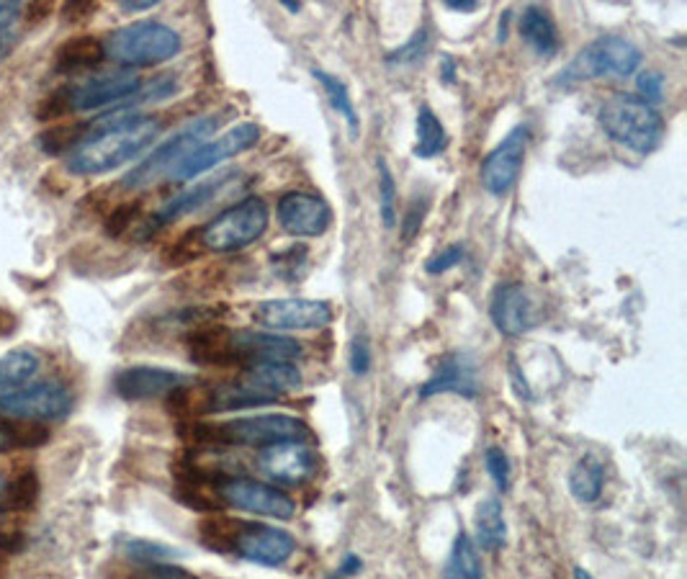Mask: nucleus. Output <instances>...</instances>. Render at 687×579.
<instances>
[{
  "mask_svg": "<svg viewBox=\"0 0 687 579\" xmlns=\"http://www.w3.org/2000/svg\"><path fill=\"white\" fill-rule=\"evenodd\" d=\"M216 116H201L196 121H189L183 129H178L173 137H168L165 142L154 147L142 162H137L129 173H124L121 185L127 191H139L160 181L162 175H170L178 162L196 150L198 144H204V139L212 135L216 127Z\"/></svg>",
  "mask_w": 687,
  "mask_h": 579,
  "instance_id": "obj_7",
  "label": "nucleus"
},
{
  "mask_svg": "<svg viewBox=\"0 0 687 579\" xmlns=\"http://www.w3.org/2000/svg\"><path fill=\"white\" fill-rule=\"evenodd\" d=\"M428 206H430L428 196H412V201H409L405 219H401V239H405V243L415 239L417 232H420L425 214H428Z\"/></svg>",
  "mask_w": 687,
  "mask_h": 579,
  "instance_id": "obj_42",
  "label": "nucleus"
},
{
  "mask_svg": "<svg viewBox=\"0 0 687 579\" xmlns=\"http://www.w3.org/2000/svg\"><path fill=\"white\" fill-rule=\"evenodd\" d=\"M448 11H459V13H474L479 11L476 0H446Z\"/></svg>",
  "mask_w": 687,
  "mask_h": 579,
  "instance_id": "obj_50",
  "label": "nucleus"
},
{
  "mask_svg": "<svg viewBox=\"0 0 687 579\" xmlns=\"http://www.w3.org/2000/svg\"><path fill=\"white\" fill-rule=\"evenodd\" d=\"M260 469L283 486H301L314 476L316 453L307 443L291 440V443H276L260 448Z\"/></svg>",
  "mask_w": 687,
  "mask_h": 579,
  "instance_id": "obj_17",
  "label": "nucleus"
},
{
  "mask_svg": "<svg viewBox=\"0 0 687 579\" xmlns=\"http://www.w3.org/2000/svg\"><path fill=\"white\" fill-rule=\"evenodd\" d=\"M530 142V127L528 124H517L507 131V137L494 147V150L482 160L479 168V178H482V189L492 196H502L517 183V175L523 170L525 150Z\"/></svg>",
  "mask_w": 687,
  "mask_h": 579,
  "instance_id": "obj_13",
  "label": "nucleus"
},
{
  "mask_svg": "<svg viewBox=\"0 0 687 579\" xmlns=\"http://www.w3.org/2000/svg\"><path fill=\"white\" fill-rule=\"evenodd\" d=\"M307 247L304 245H293V247H286V250L276 253L273 258V274L286 278V281H293V278L299 276V270L307 266Z\"/></svg>",
  "mask_w": 687,
  "mask_h": 579,
  "instance_id": "obj_37",
  "label": "nucleus"
},
{
  "mask_svg": "<svg viewBox=\"0 0 687 579\" xmlns=\"http://www.w3.org/2000/svg\"><path fill=\"white\" fill-rule=\"evenodd\" d=\"M436 394H459V397L474 399L479 394V368L469 353H448L428 382L420 386V399H430Z\"/></svg>",
  "mask_w": 687,
  "mask_h": 579,
  "instance_id": "obj_19",
  "label": "nucleus"
},
{
  "mask_svg": "<svg viewBox=\"0 0 687 579\" xmlns=\"http://www.w3.org/2000/svg\"><path fill=\"white\" fill-rule=\"evenodd\" d=\"M106 60V46L98 36L77 34L65 39L54 52V65L57 69H88Z\"/></svg>",
  "mask_w": 687,
  "mask_h": 579,
  "instance_id": "obj_25",
  "label": "nucleus"
},
{
  "mask_svg": "<svg viewBox=\"0 0 687 579\" xmlns=\"http://www.w3.org/2000/svg\"><path fill=\"white\" fill-rule=\"evenodd\" d=\"M453 69H455L453 60H451V57H446V65H443V73H440V77H443L446 83H453Z\"/></svg>",
  "mask_w": 687,
  "mask_h": 579,
  "instance_id": "obj_53",
  "label": "nucleus"
},
{
  "mask_svg": "<svg viewBox=\"0 0 687 579\" xmlns=\"http://www.w3.org/2000/svg\"><path fill=\"white\" fill-rule=\"evenodd\" d=\"M371 363H374V355H371L368 337L358 335L351 345V371L355 376H366L371 371Z\"/></svg>",
  "mask_w": 687,
  "mask_h": 579,
  "instance_id": "obj_45",
  "label": "nucleus"
},
{
  "mask_svg": "<svg viewBox=\"0 0 687 579\" xmlns=\"http://www.w3.org/2000/svg\"><path fill=\"white\" fill-rule=\"evenodd\" d=\"M69 111H73V108H69L67 88L52 90L50 96H44L36 104V119L39 121H60V119H65Z\"/></svg>",
  "mask_w": 687,
  "mask_h": 579,
  "instance_id": "obj_40",
  "label": "nucleus"
},
{
  "mask_svg": "<svg viewBox=\"0 0 687 579\" xmlns=\"http://www.w3.org/2000/svg\"><path fill=\"white\" fill-rule=\"evenodd\" d=\"M152 579H181V575H178V571H170V569H162V571H158V575H154Z\"/></svg>",
  "mask_w": 687,
  "mask_h": 579,
  "instance_id": "obj_54",
  "label": "nucleus"
},
{
  "mask_svg": "<svg viewBox=\"0 0 687 579\" xmlns=\"http://www.w3.org/2000/svg\"><path fill=\"white\" fill-rule=\"evenodd\" d=\"M463 258H466V247H463L461 243H453V245L443 247V250H438L436 255H430V258L425 260V270H428L430 276H440V274H446V270L459 266Z\"/></svg>",
  "mask_w": 687,
  "mask_h": 579,
  "instance_id": "obj_41",
  "label": "nucleus"
},
{
  "mask_svg": "<svg viewBox=\"0 0 687 579\" xmlns=\"http://www.w3.org/2000/svg\"><path fill=\"white\" fill-rule=\"evenodd\" d=\"M602 486H605V467L594 455H582L569 469V492L582 505H594L602 497Z\"/></svg>",
  "mask_w": 687,
  "mask_h": 579,
  "instance_id": "obj_26",
  "label": "nucleus"
},
{
  "mask_svg": "<svg viewBox=\"0 0 687 579\" xmlns=\"http://www.w3.org/2000/svg\"><path fill=\"white\" fill-rule=\"evenodd\" d=\"M193 443H216V446H247V448H268L276 443H307L312 438L309 425L297 415L276 412V415H250L235 417V420L216 425H189L181 428Z\"/></svg>",
  "mask_w": 687,
  "mask_h": 579,
  "instance_id": "obj_2",
  "label": "nucleus"
},
{
  "mask_svg": "<svg viewBox=\"0 0 687 579\" xmlns=\"http://www.w3.org/2000/svg\"><path fill=\"white\" fill-rule=\"evenodd\" d=\"M278 224L293 237H316L330 227L332 212L322 196L309 191H286L276 204Z\"/></svg>",
  "mask_w": 687,
  "mask_h": 579,
  "instance_id": "obj_16",
  "label": "nucleus"
},
{
  "mask_svg": "<svg viewBox=\"0 0 687 579\" xmlns=\"http://www.w3.org/2000/svg\"><path fill=\"white\" fill-rule=\"evenodd\" d=\"M106 57L127 67H152L178 57L183 50V39L173 26L162 21H137L116 29L108 36Z\"/></svg>",
  "mask_w": 687,
  "mask_h": 579,
  "instance_id": "obj_4",
  "label": "nucleus"
},
{
  "mask_svg": "<svg viewBox=\"0 0 687 579\" xmlns=\"http://www.w3.org/2000/svg\"><path fill=\"white\" fill-rule=\"evenodd\" d=\"M73 409V394L60 382H29L19 389L0 394V412L13 420L52 422Z\"/></svg>",
  "mask_w": 687,
  "mask_h": 579,
  "instance_id": "obj_8",
  "label": "nucleus"
},
{
  "mask_svg": "<svg viewBox=\"0 0 687 579\" xmlns=\"http://www.w3.org/2000/svg\"><path fill=\"white\" fill-rule=\"evenodd\" d=\"M474 530H476V544L484 551H494L505 544L507 538V523H505V510H502L500 500H482L476 505L474 513Z\"/></svg>",
  "mask_w": 687,
  "mask_h": 579,
  "instance_id": "obj_28",
  "label": "nucleus"
},
{
  "mask_svg": "<svg viewBox=\"0 0 687 579\" xmlns=\"http://www.w3.org/2000/svg\"><path fill=\"white\" fill-rule=\"evenodd\" d=\"M21 21V6L19 3H0V36L11 39L13 23Z\"/></svg>",
  "mask_w": 687,
  "mask_h": 579,
  "instance_id": "obj_47",
  "label": "nucleus"
},
{
  "mask_svg": "<svg viewBox=\"0 0 687 579\" xmlns=\"http://www.w3.org/2000/svg\"><path fill=\"white\" fill-rule=\"evenodd\" d=\"M243 384L255 392L270 394L281 399L286 392H293L301 384V371L289 361H258L243 374Z\"/></svg>",
  "mask_w": 687,
  "mask_h": 579,
  "instance_id": "obj_22",
  "label": "nucleus"
},
{
  "mask_svg": "<svg viewBox=\"0 0 687 579\" xmlns=\"http://www.w3.org/2000/svg\"><path fill=\"white\" fill-rule=\"evenodd\" d=\"M641 60L644 54L631 39L598 36L569 60V65L556 75V85H577L594 77H629L641 67Z\"/></svg>",
  "mask_w": 687,
  "mask_h": 579,
  "instance_id": "obj_6",
  "label": "nucleus"
},
{
  "mask_svg": "<svg viewBox=\"0 0 687 579\" xmlns=\"http://www.w3.org/2000/svg\"><path fill=\"white\" fill-rule=\"evenodd\" d=\"M232 178L235 175H222V178H214V181L196 183V185H191V189L178 193V196L165 201V204L152 214L150 232H158L160 227H168V224H173L178 219H183V216L198 212V208L208 204V201H212L216 193H219V189H224V185L232 181Z\"/></svg>",
  "mask_w": 687,
  "mask_h": 579,
  "instance_id": "obj_21",
  "label": "nucleus"
},
{
  "mask_svg": "<svg viewBox=\"0 0 687 579\" xmlns=\"http://www.w3.org/2000/svg\"><path fill=\"white\" fill-rule=\"evenodd\" d=\"M490 317L497 332L507 337H520L544 320V309L536 293L523 283H502L494 289L490 301Z\"/></svg>",
  "mask_w": 687,
  "mask_h": 579,
  "instance_id": "obj_12",
  "label": "nucleus"
},
{
  "mask_svg": "<svg viewBox=\"0 0 687 579\" xmlns=\"http://www.w3.org/2000/svg\"><path fill=\"white\" fill-rule=\"evenodd\" d=\"M52 13V3H26L21 6V19L26 23H42Z\"/></svg>",
  "mask_w": 687,
  "mask_h": 579,
  "instance_id": "obj_48",
  "label": "nucleus"
},
{
  "mask_svg": "<svg viewBox=\"0 0 687 579\" xmlns=\"http://www.w3.org/2000/svg\"><path fill=\"white\" fill-rule=\"evenodd\" d=\"M443 579H484L482 556H479V548L466 530L455 533L443 567Z\"/></svg>",
  "mask_w": 687,
  "mask_h": 579,
  "instance_id": "obj_27",
  "label": "nucleus"
},
{
  "mask_svg": "<svg viewBox=\"0 0 687 579\" xmlns=\"http://www.w3.org/2000/svg\"><path fill=\"white\" fill-rule=\"evenodd\" d=\"M575 579H594L590 571L582 569V567H575Z\"/></svg>",
  "mask_w": 687,
  "mask_h": 579,
  "instance_id": "obj_55",
  "label": "nucleus"
},
{
  "mask_svg": "<svg viewBox=\"0 0 687 579\" xmlns=\"http://www.w3.org/2000/svg\"><path fill=\"white\" fill-rule=\"evenodd\" d=\"M229 540L232 551L239 559L260 564V567H281L297 551V540L291 533L268 523H237V530Z\"/></svg>",
  "mask_w": 687,
  "mask_h": 579,
  "instance_id": "obj_11",
  "label": "nucleus"
},
{
  "mask_svg": "<svg viewBox=\"0 0 687 579\" xmlns=\"http://www.w3.org/2000/svg\"><path fill=\"white\" fill-rule=\"evenodd\" d=\"M124 551H127L131 561H144V564H154V561H162V559H170V556H175L173 548L152 544V540H142V538L124 540Z\"/></svg>",
  "mask_w": 687,
  "mask_h": 579,
  "instance_id": "obj_39",
  "label": "nucleus"
},
{
  "mask_svg": "<svg viewBox=\"0 0 687 579\" xmlns=\"http://www.w3.org/2000/svg\"><path fill=\"white\" fill-rule=\"evenodd\" d=\"M312 75H314V81L322 85V90H324V96H328V100H330L332 111H337L340 116H343L345 124H347V129H351L353 137L358 135L361 119H358V111H355V106H353V100H351V93H347V85L340 81L337 75L324 73V69H316V67L312 69Z\"/></svg>",
  "mask_w": 687,
  "mask_h": 579,
  "instance_id": "obj_32",
  "label": "nucleus"
},
{
  "mask_svg": "<svg viewBox=\"0 0 687 579\" xmlns=\"http://www.w3.org/2000/svg\"><path fill=\"white\" fill-rule=\"evenodd\" d=\"M88 131H90L88 124L80 121L52 124V127H46L42 135H39V147H42L46 154H62V152L69 154L85 137H88Z\"/></svg>",
  "mask_w": 687,
  "mask_h": 579,
  "instance_id": "obj_33",
  "label": "nucleus"
},
{
  "mask_svg": "<svg viewBox=\"0 0 687 579\" xmlns=\"http://www.w3.org/2000/svg\"><path fill=\"white\" fill-rule=\"evenodd\" d=\"M137 216H139V204H137V201H135V204L116 206L114 212L108 214V219H106V232L111 237H121L124 232L131 229V224L137 222Z\"/></svg>",
  "mask_w": 687,
  "mask_h": 579,
  "instance_id": "obj_44",
  "label": "nucleus"
},
{
  "mask_svg": "<svg viewBox=\"0 0 687 579\" xmlns=\"http://www.w3.org/2000/svg\"><path fill=\"white\" fill-rule=\"evenodd\" d=\"M378 212L386 229H394L397 224V181H394L391 168L386 160H378Z\"/></svg>",
  "mask_w": 687,
  "mask_h": 579,
  "instance_id": "obj_36",
  "label": "nucleus"
},
{
  "mask_svg": "<svg viewBox=\"0 0 687 579\" xmlns=\"http://www.w3.org/2000/svg\"><path fill=\"white\" fill-rule=\"evenodd\" d=\"M36 368V353L26 351V347H13V351L0 353V394L29 384L34 378Z\"/></svg>",
  "mask_w": 687,
  "mask_h": 579,
  "instance_id": "obj_31",
  "label": "nucleus"
},
{
  "mask_svg": "<svg viewBox=\"0 0 687 579\" xmlns=\"http://www.w3.org/2000/svg\"><path fill=\"white\" fill-rule=\"evenodd\" d=\"M361 569H363V561L358 554H345L343 561H340V577H353V575H358Z\"/></svg>",
  "mask_w": 687,
  "mask_h": 579,
  "instance_id": "obj_49",
  "label": "nucleus"
},
{
  "mask_svg": "<svg viewBox=\"0 0 687 579\" xmlns=\"http://www.w3.org/2000/svg\"><path fill=\"white\" fill-rule=\"evenodd\" d=\"M0 490H3V482H0Z\"/></svg>",
  "mask_w": 687,
  "mask_h": 579,
  "instance_id": "obj_57",
  "label": "nucleus"
},
{
  "mask_svg": "<svg viewBox=\"0 0 687 579\" xmlns=\"http://www.w3.org/2000/svg\"><path fill=\"white\" fill-rule=\"evenodd\" d=\"M142 88L137 73L131 69H111V73L93 75L88 81L67 85V98L73 111H96L114 104H124Z\"/></svg>",
  "mask_w": 687,
  "mask_h": 579,
  "instance_id": "obj_14",
  "label": "nucleus"
},
{
  "mask_svg": "<svg viewBox=\"0 0 687 579\" xmlns=\"http://www.w3.org/2000/svg\"><path fill=\"white\" fill-rule=\"evenodd\" d=\"M189 382H191L189 374H181V371H173V368L129 366V368H121L119 374L114 376V389L121 399L142 401V399L162 397V394L181 389V386H185Z\"/></svg>",
  "mask_w": 687,
  "mask_h": 579,
  "instance_id": "obj_18",
  "label": "nucleus"
},
{
  "mask_svg": "<svg viewBox=\"0 0 687 579\" xmlns=\"http://www.w3.org/2000/svg\"><path fill=\"white\" fill-rule=\"evenodd\" d=\"M255 322L268 330H322L332 322V307L320 299H270L255 309Z\"/></svg>",
  "mask_w": 687,
  "mask_h": 579,
  "instance_id": "obj_15",
  "label": "nucleus"
},
{
  "mask_svg": "<svg viewBox=\"0 0 687 579\" xmlns=\"http://www.w3.org/2000/svg\"><path fill=\"white\" fill-rule=\"evenodd\" d=\"M154 6H158V0H129V3H121L124 11H150Z\"/></svg>",
  "mask_w": 687,
  "mask_h": 579,
  "instance_id": "obj_52",
  "label": "nucleus"
},
{
  "mask_svg": "<svg viewBox=\"0 0 687 579\" xmlns=\"http://www.w3.org/2000/svg\"><path fill=\"white\" fill-rule=\"evenodd\" d=\"M664 75L659 73V69H644V73H638V77H636V88H638V93L636 96L641 98V100H646V104H652V106H656L659 104V100L664 98Z\"/></svg>",
  "mask_w": 687,
  "mask_h": 579,
  "instance_id": "obj_43",
  "label": "nucleus"
},
{
  "mask_svg": "<svg viewBox=\"0 0 687 579\" xmlns=\"http://www.w3.org/2000/svg\"><path fill=\"white\" fill-rule=\"evenodd\" d=\"M484 467H486V474L492 476L494 486H497V490H502V492H507L509 490V476H513V467H509L507 453L497 446L486 448Z\"/></svg>",
  "mask_w": 687,
  "mask_h": 579,
  "instance_id": "obj_38",
  "label": "nucleus"
},
{
  "mask_svg": "<svg viewBox=\"0 0 687 579\" xmlns=\"http://www.w3.org/2000/svg\"><path fill=\"white\" fill-rule=\"evenodd\" d=\"M430 50V31L420 26L405 44L386 54V65L389 67H417L425 54Z\"/></svg>",
  "mask_w": 687,
  "mask_h": 579,
  "instance_id": "obj_35",
  "label": "nucleus"
},
{
  "mask_svg": "<svg viewBox=\"0 0 687 579\" xmlns=\"http://www.w3.org/2000/svg\"><path fill=\"white\" fill-rule=\"evenodd\" d=\"M283 6L289 8V11H299V8H301L299 3H291V0H283Z\"/></svg>",
  "mask_w": 687,
  "mask_h": 579,
  "instance_id": "obj_56",
  "label": "nucleus"
},
{
  "mask_svg": "<svg viewBox=\"0 0 687 579\" xmlns=\"http://www.w3.org/2000/svg\"><path fill=\"white\" fill-rule=\"evenodd\" d=\"M160 135V119L114 108L100 116L96 129L67 154L65 165L73 175H104L142 154Z\"/></svg>",
  "mask_w": 687,
  "mask_h": 579,
  "instance_id": "obj_1",
  "label": "nucleus"
},
{
  "mask_svg": "<svg viewBox=\"0 0 687 579\" xmlns=\"http://www.w3.org/2000/svg\"><path fill=\"white\" fill-rule=\"evenodd\" d=\"M232 353L237 358H247L250 363L258 361H289L301 358L299 340L278 335V332H253V330H232L229 335Z\"/></svg>",
  "mask_w": 687,
  "mask_h": 579,
  "instance_id": "obj_20",
  "label": "nucleus"
},
{
  "mask_svg": "<svg viewBox=\"0 0 687 579\" xmlns=\"http://www.w3.org/2000/svg\"><path fill=\"white\" fill-rule=\"evenodd\" d=\"M517 29H520L523 42L528 44L538 57L551 60L554 54L559 52V29H556L551 13H548L544 6H525Z\"/></svg>",
  "mask_w": 687,
  "mask_h": 579,
  "instance_id": "obj_23",
  "label": "nucleus"
},
{
  "mask_svg": "<svg viewBox=\"0 0 687 579\" xmlns=\"http://www.w3.org/2000/svg\"><path fill=\"white\" fill-rule=\"evenodd\" d=\"M62 19L69 23H80L88 21L93 13H96V3H65L62 6Z\"/></svg>",
  "mask_w": 687,
  "mask_h": 579,
  "instance_id": "obj_46",
  "label": "nucleus"
},
{
  "mask_svg": "<svg viewBox=\"0 0 687 579\" xmlns=\"http://www.w3.org/2000/svg\"><path fill=\"white\" fill-rule=\"evenodd\" d=\"M214 490L219 502L235 510H243V513L276 517V521H291L293 510H297L289 494L273 484L255 482V479L222 476Z\"/></svg>",
  "mask_w": 687,
  "mask_h": 579,
  "instance_id": "obj_9",
  "label": "nucleus"
},
{
  "mask_svg": "<svg viewBox=\"0 0 687 579\" xmlns=\"http://www.w3.org/2000/svg\"><path fill=\"white\" fill-rule=\"evenodd\" d=\"M415 131H417L415 158L432 160V158H438V154L446 150V144H448L446 127H443V121L438 119L436 111H432L428 104H420V108H417Z\"/></svg>",
  "mask_w": 687,
  "mask_h": 579,
  "instance_id": "obj_29",
  "label": "nucleus"
},
{
  "mask_svg": "<svg viewBox=\"0 0 687 579\" xmlns=\"http://www.w3.org/2000/svg\"><path fill=\"white\" fill-rule=\"evenodd\" d=\"M258 139H260L258 124H253V121L237 124V127L224 131L222 137L212 139V142L198 144L189 158H183L173 170H170L168 178H173V181H193V178L216 168L219 162L253 150V147L258 144Z\"/></svg>",
  "mask_w": 687,
  "mask_h": 579,
  "instance_id": "obj_10",
  "label": "nucleus"
},
{
  "mask_svg": "<svg viewBox=\"0 0 687 579\" xmlns=\"http://www.w3.org/2000/svg\"><path fill=\"white\" fill-rule=\"evenodd\" d=\"M598 121L613 142L638 154H652L664 139L662 114L636 93H615L602 100Z\"/></svg>",
  "mask_w": 687,
  "mask_h": 579,
  "instance_id": "obj_3",
  "label": "nucleus"
},
{
  "mask_svg": "<svg viewBox=\"0 0 687 579\" xmlns=\"http://www.w3.org/2000/svg\"><path fill=\"white\" fill-rule=\"evenodd\" d=\"M270 208L260 196H245L198 229V243L212 253H237L266 235Z\"/></svg>",
  "mask_w": 687,
  "mask_h": 579,
  "instance_id": "obj_5",
  "label": "nucleus"
},
{
  "mask_svg": "<svg viewBox=\"0 0 687 579\" xmlns=\"http://www.w3.org/2000/svg\"><path fill=\"white\" fill-rule=\"evenodd\" d=\"M276 397L270 394L255 392L250 386L239 384H222L204 397V412H243V409L273 405Z\"/></svg>",
  "mask_w": 687,
  "mask_h": 579,
  "instance_id": "obj_24",
  "label": "nucleus"
},
{
  "mask_svg": "<svg viewBox=\"0 0 687 579\" xmlns=\"http://www.w3.org/2000/svg\"><path fill=\"white\" fill-rule=\"evenodd\" d=\"M39 492H42V482H39L36 471L34 469L19 471V474L0 490V510H3V513H26V510L36 505Z\"/></svg>",
  "mask_w": 687,
  "mask_h": 579,
  "instance_id": "obj_30",
  "label": "nucleus"
},
{
  "mask_svg": "<svg viewBox=\"0 0 687 579\" xmlns=\"http://www.w3.org/2000/svg\"><path fill=\"white\" fill-rule=\"evenodd\" d=\"M0 432H3L8 451H15V448H39L50 443V430H46L44 422L3 417V420H0Z\"/></svg>",
  "mask_w": 687,
  "mask_h": 579,
  "instance_id": "obj_34",
  "label": "nucleus"
},
{
  "mask_svg": "<svg viewBox=\"0 0 687 579\" xmlns=\"http://www.w3.org/2000/svg\"><path fill=\"white\" fill-rule=\"evenodd\" d=\"M15 328H19L15 314L8 312V309H0V335H11Z\"/></svg>",
  "mask_w": 687,
  "mask_h": 579,
  "instance_id": "obj_51",
  "label": "nucleus"
}]
</instances>
